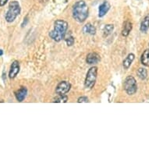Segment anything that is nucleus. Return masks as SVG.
Wrapping results in <instances>:
<instances>
[{
  "instance_id": "23",
  "label": "nucleus",
  "mask_w": 149,
  "mask_h": 149,
  "mask_svg": "<svg viewBox=\"0 0 149 149\" xmlns=\"http://www.w3.org/2000/svg\"><path fill=\"white\" fill-rule=\"evenodd\" d=\"M47 1H48V0H44L43 2H47Z\"/></svg>"
},
{
  "instance_id": "19",
  "label": "nucleus",
  "mask_w": 149,
  "mask_h": 149,
  "mask_svg": "<svg viewBox=\"0 0 149 149\" xmlns=\"http://www.w3.org/2000/svg\"><path fill=\"white\" fill-rule=\"evenodd\" d=\"M65 41H66V45H67V46H72V45L74 44V42H75L73 37L72 36H68L66 39H65Z\"/></svg>"
},
{
  "instance_id": "11",
  "label": "nucleus",
  "mask_w": 149,
  "mask_h": 149,
  "mask_svg": "<svg viewBox=\"0 0 149 149\" xmlns=\"http://www.w3.org/2000/svg\"><path fill=\"white\" fill-rule=\"evenodd\" d=\"M135 59V56L134 53H130L128 56H127L123 62V68L125 70H128L130 68V66H131V64L134 62Z\"/></svg>"
},
{
  "instance_id": "9",
  "label": "nucleus",
  "mask_w": 149,
  "mask_h": 149,
  "mask_svg": "<svg viewBox=\"0 0 149 149\" xmlns=\"http://www.w3.org/2000/svg\"><path fill=\"white\" fill-rule=\"evenodd\" d=\"M27 94V89L24 87L20 88L19 90H17L16 92H15V96H16V98L18 102H23L24 100V98H26Z\"/></svg>"
},
{
  "instance_id": "21",
  "label": "nucleus",
  "mask_w": 149,
  "mask_h": 149,
  "mask_svg": "<svg viewBox=\"0 0 149 149\" xmlns=\"http://www.w3.org/2000/svg\"><path fill=\"white\" fill-rule=\"evenodd\" d=\"M8 0H0V6H3L6 4Z\"/></svg>"
},
{
  "instance_id": "3",
  "label": "nucleus",
  "mask_w": 149,
  "mask_h": 149,
  "mask_svg": "<svg viewBox=\"0 0 149 149\" xmlns=\"http://www.w3.org/2000/svg\"><path fill=\"white\" fill-rule=\"evenodd\" d=\"M20 13V6L17 1H13L9 5V9L6 14V20L8 23L13 22Z\"/></svg>"
},
{
  "instance_id": "6",
  "label": "nucleus",
  "mask_w": 149,
  "mask_h": 149,
  "mask_svg": "<svg viewBox=\"0 0 149 149\" xmlns=\"http://www.w3.org/2000/svg\"><path fill=\"white\" fill-rule=\"evenodd\" d=\"M71 89V84L69 83L68 81H63L61 82H59L58 84V85L56 86V92L57 95H66L67 93L70 91Z\"/></svg>"
},
{
  "instance_id": "13",
  "label": "nucleus",
  "mask_w": 149,
  "mask_h": 149,
  "mask_svg": "<svg viewBox=\"0 0 149 149\" xmlns=\"http://www.w3.org/2000/svg\"><path fill=\"white\" fill-rule=\"evenodd\" d=\"M83 31L85 34H90V35H94L96 34V28L95 27L92 25L91 24H87L84 27Z\"/></svg>"
},
{
  "instance_id": "10",
  "label": "nucleus",
  "mask_w": 149,
  "mask_h": 149,
  "mask_svg": "<svg viewBox=\"0 0 149 149\" xmlns=\"http://www.w3.org/2000/svg\"><path fill=\"white\" fill-rule=\"evenodd\" d=\"M109 9L110 4L108 3L107 1H105L104 3H102L100 6H99V8H98V17H104V16L107 13L108 11L109 10Z\"/></svg>"
},
{
  "instance_id": "17",
  "label": "nucleus",
  "mask_w": 149,
  "mask_h": 149,
  "mask_svg": "<svg viewBox=\"0 0 149 149\" xmlns=\"http://www.w3.org/2000/svg\"><path fill=\"white\" fill-rule=\"evenodd\" d=\"M113 30H114V25L113 24H106L104 27L103 30V36L107 37L109 34L113 33Z\"/></svg>"
},
{
  "instance_id": "5",
  "label": "nucleus",
  "mask_w": 149,
  "mask_h": 149,
  "mask_svg": "<svg viewBox=\"0 0 149 149\" xmlns=\"http://www.w3.org/2000/svg\"><path fill=\"white\" fill-rule=\"evenodd\" d=\"M123 87L126 91L127 95H133L137 91V81L133 76H128L126 78L123 84Z\"/></svg>"
},
{
  "instance_id": "15",
  "label": "nucleus",
  "mask_w": 149,
  "mask_h": 149,
  "mask_svg": "<svg viewBox=\"0 0 149 149\" xmlns=\"http://www.w3.org/2000/svg\"><path fill=\"white\" fill-rule=\"evenodd\" d=\"M141 63L145 66H149V49H146L144 51L141 57Z\"/></svg>"
},
{
  "instance_id": "8",
  "label": "nucleus",
  "mask_w": 149,
  "mask_h": 149,
  "mask_svg": "<svg viewBox=\"0 0 149 149\" xmlns=\"http://www.w3.org/2000/svg\"><path fill=\"white\" fill-rule=\"evenodd\" d=\"M101 61L100 55L97 52H91L87 56L86 58V62L89 65H93V64H97Z\"/></svg>"
},
{
  "instance_id": "16",
  "label": "nucleus",
  "mask_w": 149,
  "mask_h": 149,
  "mask_svg": "<svg viewBox=\"0 0 149 149\" xmlns=\"http://www.w3.org/2000/svg\"><path fill=\"white\" fill-rule=\"evenodd\" d=\"M137 74L141 80H145L147 78V77H148V71L145 68L141 67V68L137 70Z\"/></svg>"
},
{
  "instance_id": "2",
  "label": "nucleus",
  "mask_w": 149,
  "mask_h": 149,
  "mask_svg": "<svg viewBox=\"0 0 149 149\" xmlns=\"http://www.w3.org/2000/svg\"><path fill=\"white\" fill-rule=\"evenodd\" d=\"M68 29V23L64 20H56L54 22V28L49 32V37L56 42L64 39Z\"/></svg>"
},
{
  "instance_id": "12",
  "label": "nucleus",
  "mask_w": 149,
  "mask_h": 149,
  "mask_svg": "<svg viewBox=\"0 0 149 149\" xmlns=\"http://www.w3.org/2000/svg\"><path fill=\"white\" fill-rule=\"evenodd\" d=\"M141 31L143 33H147V31L149 30V16H146L144 17V20H142L140 27Z\"/></svg>"
},
{
  "instance_id": "4",
  "label": "nucleus",
  "mask_w": 149,
  "mask_h": 149,
  "mask_svg": "<svg viewBox=\"0 0 149 149\" xmlns=\"http://www.w3.org/2000/svg\"><path fill=\"white\" fill-rule=\"evenodd\" d=\"M98 75V68L96 66H92L88 70L87 75H86L85 81H84V87L87 89H91L95 85L96 80Z\"/></svg>"
},
{
  "instance_id": "20",
  "label": "nucleus",
  "mask_w": 149,
  "mask_h": 149,
  "mask_svg": "<svg viewBox=\"0 0 149 149\" xmlns=\"http://www.w3.org/2000/svg\"><path fill=\"white\" fill-rule=\"evenodd\" d=\"M77 102L78 103H83V102H89V99H88V97L86 96H81L77 99Z\"/></svg>"
},
{
  "instance_id": "1",
  "label": "nucleus",
  "mask_w": 149,
  "mask_h": 149,
  "mask_svg": "<svg viewBox=\"0 0 149 149\" xmlns=\"http://www.w3.org/2000/svg\"><path fill=\"white\" fill-rule=\"evenodd\" d=\"M89 9L85 1L79 0L73 6L72 15L74 20L78 23H84L88 17Z\"/></svg>"
},
{
  "instance_id": "22",
  "label": "nucleus",
  "mask_w": 149,
  "mask_h": 149,
  "mask_svg": "<svg viewBox=\"0 0 149 149\" xmlns=\"http://www.w3.org/2000/svg\"><path fill=\"white\" fill-rule=\"evenodd\" d=\"M3 51L2 50V49H0V56H3Z\"/></svg>"
},
{
  "instance_id": "18",
  "label": "nucleus",
  "mask_w": 149,
  "mask_h": 149,
  "mask_svg": "<svg viewBox=\"0 0 149 149\" xmlns=\"http://www.w3.org/2000/svg\"><path fill=\"white\" fill-rule=\"evenodd\" d=\"M68 101V97L66 95H58L56 98H55L52 101V102H56V103H65Z\"/></svg>"
},
{
  "instance_id": "14",
  "label": "nucleus",
  "mask_w": 149,
  "mask_h": 149,
  "mask_svg": "<svg viewBox=\"0 0 149 149\" xmlns=\"http://www.w3.org/2000/svg\"><path fill=\"white\" fill-rule=\"evenodd\" d=\"M132 24L130 22V21H127V22L124 23V25H123V27L122 31V34L123 36L127 37L129 35L130 32L132 30Z\"/></svg>"
},
{
  "instance_id": "7",
  "label": "nucleus",
  "mask_w": 149,
  "mask_h": 149,
  "mask_svg": "<svg viewBox=\"0 0 149 149\" xmlns=\"http://www.w3.org/2000/svg\"><path fill=\"white\" fill-rule=\"evenodd\" d=\"M20 63L17 60L13 62V63L11 64V66H10V72H9V77H10V79L15 78L17 76V74L20 72Z\"/></svg>"
}]
</instances>
